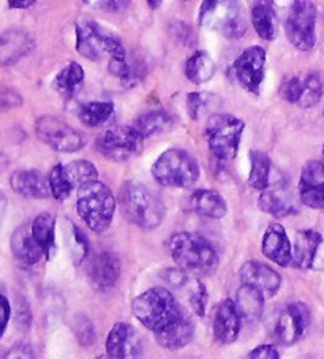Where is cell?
<instances>
[{
	"instance_id": "1",
	"label": "cell",
	"mask_w": 324,
	"mask_h": 359,
	"mask_svg": "<svg viewBox=\"0 0 324 359\" xmlns=\"http://www.w3.org/2000/svg\"><path fill=\"white\" fill-rule=\"evenodd\" d=\"M132 312L140 323L154 334L163 332L185 317L170 290L155 287L133 299Z\"/></svg>"
},
{
	"instance_id": "2",
	"label": "cell",
	"mask_w": 324,
	"mask_h": 359,
	"mask_svg": "<svg viewBox=\"0 0 324 359\" xmlns=\"http://www.w3.org/2000/svg\"><path fill=\"white\" fill-rule=\"evenodd\" d=\"M171 257L179 268L195 277H208L219 269L220 258L208 239L195 233H176L170 239Z\"/></svg>"
},
{
	"instance_id": "3",
	"label": "cell",
	"mask_w": 324,
	"mask_h": 359,
	"mask_svg": "<svg viewBox=\"0 0 324 359\" xmlns=\"http://www.w3.org/2000/svg\"><path fill=\"white\" fill-rule=\"evenodd\" d=\"M198 22L228 40H239L248 29V15L239 0H203Z\"/></svg>"
},
{
	"instance_id": "4",
	"label": "cell",
	"mask_w": 324,
	"mask_h": 359,
	"mask_svg": "<svg viewBox=\"0 0 324 359\" xmlns=\"http://www.w3.org/2000/svg\"><path fill=\"white\" fill-rule=\"evenodd\" d=\"M119 201L123 215L142 230H155L165 219V204L142 184H123Z\"/></svg>"
},
{
	"instance_id": "5",
	"label": "cell",
	"mask_w": 324,
	"mask_h": 359,
	"mask_svg": "<svg viewBox=\"0 0 324 359\" xmlns=\"http://www.w3.org/2000/svg\"><path fill=\"white\" fill-rule=\"evenodd\" d=\"M76 209L79 217L93 233H103L114 219L116 198L108 185L97 179L78 189Z\"/></svg>"
},
{
	"instance_id": "6",
	"label": "cell",
	"mask_w": 324,
	"mask_h": 359,
	"mask_svg": "<svg viewBox=\"0 0 324 359\" xmlns=\"http://www.w3.org/2000/svg\"><path fill=\"white\" fill-rule=\"evenodd\" d=\"M76 51L89 60H100L103 55L109 59L127 57L126 46L119 36L95 21L76 24Z\"/></svg>"
},
{
	"instance_id": "7",
	"label": "cell",
	"mask_w": 324,
	"mask_h": 359,
	"mask_svg": "<svg viewBox=\"0 0 324 359\" xmlns=\"http://www.w3.org/2000/svg\"><path fill=\"white\" fill-rule=\"evenodd\" d=\"M152 176L163 187L187 189L191 187L199 177L196 160L184 149H168L152 165Z\"/></svg>"
},
{
	"instance_id": "8",
	"label": "cell",
	"mask_w": 324,
	"mask_h": 359,
	"mask_svg": "<svg viewBox=\"0 0 324 359\" xmlns=\"http://www.w3.org/2000/svg\"><path fill=\"white\" fill-rule=\"evenodd\" d=\"M245 123L231 114H212L205 122L204 135L209 149L215 158L222 162H231L239 152L241 138Z\"/></svg>"
},
{
	"instance_id": "9",
	"label": "cell",
	"mask_w": 324,
	"mask_h": 359,
	"mask_svg": "<svg viewBox=\"0 0 324 359\" xmlns=\"http://www.w3.org/2000/svg\"><path fill=\"white\" fill-rule=\"evenodd\" d=\"M144 149V136L133 126L111 127L95 138V151L111 162H127Z\"/></svg>"
},
{
	"instance_id": "10",
	"label": "cell",
	"mask_w": 324,
	"mask_h": 359,
	"mask_svg": "<svg viewBox=\"0 0 324 359\" xmlns=\"http://www.w3.org/2000/svg\"><path fill=\"white\" fill-rule=\"evenodd\" d=\"M286 39L299 51H310L316 43V7L311 0H292L285 16Z\"/></svg>"
},
{
	"instance_id": "11",
	"label": "cell",
	"mask_w": 324,
	"mask_h": 359,
	"mask_svg": "<svg viewBox=\"0 0 324 359\" xmlns=\"http://www.w3.org/2000/svg\"><path fill=\"white\" fill-rule=\"evenodd\" d=\"M36 136L55 152L73 154L84 146V138L78 130L68 126L59 117L41 116L35 123Z\"/></svg>"
},
{
	"instance_id": "12",
	"label": "cell",
	"mask_w": 324,
	"mask_h": 359,
	"mask_svg": "<svg viewBox=\"0 0 324 359\" xmlns=\"http://www.w3.org/2000/svg\"><path fill=\"white\" fill-rule=\"evenodd\" d=\"M310 325V311L304 302H291L278 313L274 325V336L283 346H291L299 342Z\"/></svg>"
},
{
	"instance_id": "13",
	"label": "cell",
	"mask_w": 324,
	"mask_h": 359,
	"mask_svg": "<svg viewBox=\"0 0 324 359\" xmlns=\"http://www.w3.org/2000/svg\"><path fill=\"white\" fill-rule=\"evenodd\" d=\"M266 59L267 54L264 48L250 46L241 53L233 65V72L238 83L253 95L259 94L261 83L264 81Z\"/></svg>"
},
{
	"instance_id": "14",
	"label": "cell",
	"mask_w": 324,
	"mask_h": 359,
	"mask_svg": "<svg viewBox=\"0 0 324 359\" xmlns=\"http://www.w3.org/2000/svg\"><path fill=\"white\" fill-rule=\"evenodd\" d=\"M242 315L233 299H223L212 311V332L220 345L236 342L242 327Z\"/></svg>"
},
{
	"instance_id": "15",
	"label": "cell",
	"mask_w": 324,
	"mask_h": 359,
	"mask_svg": "<svg viewBox=\"0 0 324 359\" xmlns=\"http://www.w3.org/2000/svg\"><path fill=\"white\" fill-rule=\"evenodd\" d=\"M144 351L140 332L130 323H116L106 337V353L111 358H140Z\"/></svg>"
},
{
	"instance_id": "16",
	"label": "cell",
	"mask_w": 324,
	"mask_h": 359,
	"mask_svg": "<svg viewBox=\"0 0 324 359\" xmlns=\"http://www.w3.org/2000/svg\"><path fill=\"white\" fill-rule=\"evenodd\" d=\"M299 196L311 209H324V162L311 160L302 168L299 179Z\"/></svg>"
},
{
	"instance_id": "17",
	"label": "cell",
	"mask_w": 324,
	"mask_h": 359,
	"mask_svg": "<svg viewBox=\"0 0 324 359\" xmlns=\"http://www.w3.org/2000/svg\"><path fill=\"white\" fill-rule=\"evenodd\" d=\"M239 278L242 283L258 290L266 299L274 298L282 287V277L278 272L259 262H247L239 271Z\"/></svg>"
},
{
	"instance_id": "18",
	"label": "cell",
	"mask_w": 324,
	"mask_h": 359,
	"mask_svg": "<svg viewBox=\"0 0 324 359\" xmlns=\"http://www.w3.org/2000/svg\"><path fill=\"white\" fill-rule=\"evenodd\" d=\"M258 208L274 217H288L299 212L295 198L285 187V182H271L269 187L261 191Z\"/></svg>"
},
{
	"instance_id": "19",
	"label": "cell",
	"mask_w": 324,
	"mask_h": 359,
	"mask_svg": "<svg viewBox=\"0 0 324 359\" xmlns=\"http://www.w3.org/2000/svg\"><path fill=\"white\" fill-rule=\"evenodd\" d=\"M90 283L97 290H109L113 288L121 276V262L113 252L97 253L90 259L89 271H87Z\"/></svg>"
},
{
	"instance_id": "20",
	"label": "cell",
	"mask_w": 324,
	"mask_h": 359,
	"mask_svg": "<svg viewBox=\"0 0 324 359\" xmlns=\"http://www.w3.org/2000/svg\"><path fill=\"white\" fill-rule=\"evenodd\" d=\"M261 250L267 259L282 268H288L292 264V244L282 225L272 224L267 226L263 243H261Z\"/></svg>"
},
{
	"instance_id": "21",
	"label": "cell",
	"mask_w": 324,
	"mask_h": 359,
	"mask_svg": "<svg viewBox=\"0 0 324 359\" xmlns=\"http://www.w3.org/2000/svg\"><path fill=\"white\" fill-rule=\"evenodd\" d=\"M34 39L21 29H10L0 36V65L10 67L34 51Z\"/></svg>"
},
{
	"instance_id": "22",
	"label": "cell",
	"mask_w": 324,
	"mask_h": 359,
	"mask_svg": "<svg viewBox=\"0 0 324 359\" xmlns=\"http://www.w3.org/2000/svg\"><path fill=\"white\" fill-rule=\"evenodd\" d=\"M189 209L208 219H222L228 214V204L217 190H195L189 196Z\"/></svg>"
},
{
	"instance_id": "23",
	"label": "cell",
	"mask_w": 324,
	"mask_h": 359,
	"mask_svg": "<svg viewBox=\"0 0 324 359\" xmlns=\"http://www.w3.org/2000/svg\"><path fill=\"white\" fill-rule=\"evenodd\" d=\"M323 244V236L313 230H302L296 233L292 244V264L297 269L313 268L315 259Z\"/></svg>"
},
{
	"instance_id": "24",
	"label": "cell",
	"mask_w": 324,
	"mask_h": 359,
	"mask_svg": "<svg viewBox=\"0 0 324 359\" xmlns=\"http://www.w3.org/2000/svg\"><path fill=\"white\" fill-rule=\"evenodd\" d=\"M11 252L18 263L22 266H35L45 257L41 245L36 243L32 230L27 226H20L11 236Z\"/></svg>"
},
{
	"instance_id": "25",
	"label": "cell",
	"mask_w": 324,
	"mask_h": 359,
	"mask_svg": "<svg viewBox=\"0 0 324 359\" xmlns=\"http://www.w3.org/2000/svg\"><path fill=\"white\" fill-rule=\"evenodd\" d=\"M252 26L259 39L272 41L278 32L277 10L272 0H255L250 13Z\"/></svg>"
},
{
	"instance_id": "26",
	"label": "cell",
	"mask_w": 324,
	"mask_h": 359,
	"mask_svg": "<svg viewBox=\"0 0 324 359\" xmlns=\"http://www.w3.org/2000/svg\"><path fill=\"white\" fill-rule=\"evenodd\" d=\"M10 184L11 189L24 198H39V200H41V198L51 196L49 179L43 176L40 171H16L11 176Z\"/></svg>"
},
{
	"instance_id": "27",
	"label": "cell",
	"mask_w": 324,
	"mask_h": 359,
	"mask_svg": "<svg viewBox=\"0 0 324 359\" xmlns=\"http://www.w3.org/2000/svg\"><path fill=\"white\" fill-rule=\"evenodd\" d=\"M193 337H195V325L193 321L187 317L177 321L176 325H173L171 327H168L166 331L155 334V340L160 346H163L166 350L171 351H177L184 346L189 345Z\"/></svg>"
},
{
	"instance_id": "28",
	"label": "cell",
	"mask_w": 324,
	"mask_h": 359,
	"mask_svg": "<svg viewBox=\"0 0 324 359\" xmlns=\"http://www.w3.org/2000/svg\"><path fill=\"white\" fill-rule=\"evenodd\" d=\"M234 302L239 309L242 318L245 321H250V323H255V321H258L261 318V315H263L266 298L258 292V290L250 287V285L242 283L238 293H236Z\"/></svg>"
},
{
	"instance_id": "29",
	"label": "cell",
	"mask_w": 324,
	"mask_h": 359,
	"mask_svg": "<svg viewBox=\"0 0 324 359\" xmlns=\"http://www.w3.org/2000/svg\"><path fill=\"white\" fill-rule=\"evenodd\" d=\"M34 238L45 252V258H53L55 252V217L49 212L36 215L30 225Z\"/></svg>"
},
{
	"instance_id": "30",
	"label": "cell",
	"mask_w": 324,
	"mask_h": 359,
	"mask_svg": "<svg viewBox=\"0 0 324 359\" xmlns=\"http://www.w3.org/2000/svg\"><path fill=\"white\" fill-rule=\"evenodd\" d=\"M84 83V70L78 62H70L58 73V76L54 79V89L59 92L62 97L72 98L83 88Z\"/></svg>"
},
{
	"instance_id": "31",
	"label": "cell",
	"mask_w": 324,
	"mask_h": 359,
	"mask_svg": "<svg viewBox=\"0 0 324 359\" xmlns=\"http://www.w3.org/2000/svg\"><path fill=\"white\" fill-rule=\"evenodd\" d=\"M215 75V64L205 51H195L185 64V76L193 84H204Z\"/></svg>"
},
{
	"instance_id": "32",
	"label": "cell",
	"mask_w": 324,
	"mask_h": 359,
	"mask_svg": "<svg viewBox=\"0 0 324 359\" xmlns=\"http://www.w3.org/2000/svg\"><path fill=\"white\" fill-rule=\"evenodd\" d=\"M250 176H248V185L252 189L263 191L269 187L272 182V162L267 154L261 151L250 152Z\"/></svg>"
},
{
	"instance_id": "33",
	"label": "cell",
	"mask_w": 324,
	"mask_h": 359,
	"mask_svg": "<svg viewBox=\"0 0 324 359\" xmlns=\"http://www.w3.org/2000/svg\"><path fill=\"white\" fill-rule=\"evenodd\" d=\"M171 126H173L171 117L163 109L147 111V113L141 114L133 123V127L138 130L144 138L165 133L166 130L171 128Z\"/></svg>"
},
{
	"instance_id": "34",
	"label": "cell",
	"mask_w": 324,
	"mask_h": 359,
	"mask_svg": "<svg viewBox=\"0 0 324 359\" xmlns=\"http://www.w3.org/2000/svg\"><path fill=\"white\" fill-rule=\"evenodd\" d=\"M114 116V103L113 102H89L84 103L78 111L79 121L86 127L97 128L104 126Z\"/></svg>"
},
{
	"instance_id": "35",
	"label": "cell",
	"mask_w": 324,
	"mask_h": 359,
	"mask_svg": "<svg viewBox=\"0 0 324 359\" xmlns=\"http://www.w3.org/2000/svg\"><path fill=\"white\" fill-rule=\"evenodd\" d=\"M324 94V83L320 73L311 72L307 75L302 76V88H301V95H299L297 107L304 109L313 108L315 104L320 103Z\"/></svg>"
},
{
	"instance_id": "36",
	"label": "cell",
	"mask_w": 324,
	"mask_h": 359,
	"mask_svg": "<svg viewBox=\"0 0 324 359\" xmlns=\"http://www.w3.org/2000/svg\"><path fill=\"white\" fill-rule=\"evenodd\" d=\"M64 171L73 190H78L81 185L98 179V170L89 160H74V162L64 165Z\"/></svg>"
},
{
	"instance_id": "37",
	"label": "cell",
	"mask_w": 324,
	"mask_h": 359,
	"mask_svg": "<svg viewBox=\"0 0 324 359\" xmlns=\"http://www.w3.org/2000/svg\"><path fill=\"white\" fill-rule=\"evenodd\" d=\"M219 104V97L209 92H191L187 95V109L193 121H198L208 111L214 109Z\"/></svg>"
},
{
	"instance_id": "38",
	"label": "cell",
	"mask_w": 324,
	"mask_h": 359,
	"mask_svg": "<svg viewBox=\"0 0 324 359\" xmlns=\"http://www.w3.org/2000/svg\"><path fill=\"white\" fill-rule=\"evenodd\" d=\"M182 290H187L191 311L195 312L198 317H204L205 309H208V301H209V294H208V290L204 287V283L199 280L198 277L190 278L189 283H187Z\"/></svg>"
},
{
	"instance_id": "39",
	"label": "cell",
	"mask_w": 324,
	"mask_h": 359,
	"mask_svg": "<svg viewBox=\"0 0 324 359\" xmlns=\"http://www.w3.org/2000/svg\"><path fill=\"white\" fill-rule=\"evenodd\" d=\"M68 252H70L74 264L84 263V259L89 255V243L83 231L72 224L70 231H68Z\"/></svg>"
},
{
	"instance_id": "40",
	"label": "cell",
	"mask_w": 324,
	"mask_h": 359,
	"mask_svg": "<svg viewBox=\"0 0 324 359\" xmlns=\"http://www.w3.org/2000/svg\"><path fill=\"white\" fill-rule=\"evenodd\" d=\"M49 187H51V196H54L58 201H65L68 196L72 195L73 189L68 184V179L65 176L64 165H55L49 172Z\"/></svg>"
},
{
	"instance_id": "41",
	"label": "cell",
	"mask_w": 324,
	"mask_h": 359,
	"mask_svg": "<svg viewBox=\"0 0 324 359\" xmlns=\"http://www.w3.org/2000/svg\"><path fill=\"white\" fill-rule=\"evenodd\" d=\"M301 88H302V76L296 75V76L286 78L282 83V86H280V97L291 104H297L299 95H301Z\"/></svg>"
},
{
	"instance_id": "42",
	"label": "cell",
	"mask_w": 324,
	"mask_h": 359,
	"mask_svg": "<svg viewBox=\"0 0 324 359\" xmlns=\"http://www.w3.org/2000/svg\"><path fill=\"white\" fill-rule=\"evenodd\" d=\"M161 277L165 278V282L168 285H171L173 288H177V290H182L187 283L190 280V272H187L182 268H177V269H166Z\"/></svg>"
},
{
	"instance_id": "43",
	"label": "cell",
	"mask_w": 324,
	"mask_h": 359,
	"mask_svg": "<svg viewBox=\"0 0 324 359\" xmlns=\"http://www.w3.org/2000/svg\"><path fill=\"white\" fill-rule=\"evenodd\" d=\"M21 104H22V98L18 92L10 90V89L0 90V113L13 109L16 107H21Z\"/></svg>"
},
{
	"instance_id": "44",
	"label": "cell",
	"mask_w": 324,
	"mask_h": 359,
	"mask_svg": "<svg viewBox=\"0 0 324 359\" xmlns=\"http://www.w3.org/2000/svg\"><path fill=\"white\" fill-rule=\"evenodd\" d=\"M248 358L253 359H278L280 353L274 345H259L248 353Z\"/></svg>"
},
{
	"instance_id": "45",
	"label": "cell",
	"mask_w": 324,
	"mask_h": 359,
	"mask_svg": "<svg viewBox=\"0 0 324 359\" xmlns=\"http://www.w3.org/2000/svg\"><path fill=\"white\" fill-rule=\"evenodd\" d=\"M10 317H11L10 301L5 298L4 294H0V339L4 337L5 330H7Z\"/></svg>"
},
{
	"instance_id": "46",
	"label": "cell",
	"mask_w": 324,
	"mask_h": 359,
	"mask_svg": "<svg viewBox=\"0 0 324 359\" xmlns=\"http://www.w3.org/2000/svg\"><path fill=\"white\" fill-rule=\"evenodd\" d=\"M7 2H8V7L10 8L26 10L29 7H32V5L36 2V0H7Z\"/></svg>"
},
{
	"instance_id": "47",
	"label": "cell",
	"mask_w": 324,
	"mask_h": 359,
	"mask_svg": "<svg viewBox=\"0 0 324 359\" xmlns=\"http://www.w3.org/2000/svg\"><path fill=\"white\" fill-rule=\"evenodd\" d=\"M161 2H163V0H147L149 7H151L152 10H157L160 5H161Z\"/></svg>"
},
{
	"instance_id": "48",
	"label": "cell",
	"mask_w": 324,
	"mask_h": 359,
	"mask_svg": "<svg viewBox=\"0 0 324 359\" xmlns=\"http://www.w3.org/2000/svg\"><path fill=\"white\" fill-rule=\"evenodd\" d=\"M323 157H324V144H323Z\"/></svg>"
}]
</instances>
